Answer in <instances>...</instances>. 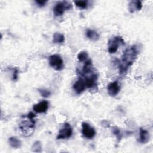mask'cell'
<instances>
[{
	"label": "cell",
	"mask_w": 153,
	"mask_h": 153,
	"mask_svg": "<svg viewBox=\"0 0 153 153\" xmlns=\"http://www.w3.org/2000/svg\"><path fill=\"white\" fill-rule=\"evenodd\" d=\"M48 108V102L47 100H43L37 104L34 105L33 109L36 113H43L47 111Z\"/></svg>",
	"instance_id": "obj_9"
},
{
	"label": "cell",
	"mask_w": 153,
	"mask_h": 153,
	"mask_svg": "<svg viewBox=\"0 0 153 153\" xmlns=\"http://www.w3.org/2000/svg\"><path fill=\"white\" fill-rule=\"evenodd\" d=\"M149 139V132L143 128H140L139 131V141L142 143H146Z\"/></svg>",
	"instance_id": "obj_12"
},
{
	"label": "cell",
	"mask_w": 153,
	"mask_h": 153,
	"mask_svg": "<svg viewBox=\"0 0 153 153\" xmlns=\"http://www.w3.org/2000/svg\"><path fill=\"white\" fill-rule=\"evenodd\" d=\"M97 79V75L96 74H93L90 77H87L84 79L86 87L88 88H92L96 82Z\"/></svg>",
	"instance_id": "obj_13"
},
{
	"label": "cell",
	"mask_w": 153,
	"mask_h": 153,
	"mask_svg": "<svg viewBox=\"0 0 153 153\" xmlns=\"http://www.w3.org/2000/svg\"><path fill=\"white\" fill-rule=\"evenodd\" d=\"M35 117V115L33 112H29L28 114V115H27V117H29L30 118H33Z\"/></svg>",
	"instance_id": "obj_25"
},
{
	"label": "cell",
	"mask_w": 153,
	"mask_h": 153,
	"mask_svg": "<svg viewBox=\"0 0 153 153\" xmlns=\"http://www.w3.org/2000/svg\"><path fill=\"white\" fill-rule=\"evenodd\" d=\"M39 92L41 94V95L42 97H47L50 95V91L48 90H45V89H39Z\"/></svg>",
	"instance_id": "obj_22"
},
{
	"label": "cell",
	"mask_w": 153,
	"mask_h": 153,
	"mask_svg": "<svg viewBox=\"0 0 153 153\" xmlns=\"http://www.w3.org/2000/svg\"><path fill=\"white\" fill-rule=\"evenodd\" d=\"M75 4L81 8H86L87 7V1H74Z\"/></svg>",
	"instance_id": "obj_20"
},
{
	"label": "cell",
	"mask_w": 153,
	"mask_h": 153,
	"mask_svg": "<svg viewBox=\"0 0 153 153\" xmlns=\"http://www.w3.org/2000/svg\"><path fill=\"white\" fill-rule=\"evenodd\" d=\"M112 133L114 135L116 136V137H117V139L118 140H120L122 137V134L121 133V131L120 130V129L117 127H114L112 128Z\"/></svg>",
	"instance_id": "obj_21"
},
{
	"label": "cell",
	"mask_w": 153,
	"mask_h": 153,
	"mask_svg": "<svg viewBox=\"0 0 153 153\" xmlns=\"http://www.w3.org/2000/svg\"><path fill=\"white\" fill-rule=\"evenodd\" d=\"M32 151L33 152H41V144L40 142L36 141L35 142L32 146Z\"/></svg>",
	"instance_id": "obj_18"
},
{
	"label": "cell",
	"mask_w": 153,
	"mask_h": 153,
	"mask_svg": "<svg viewBox=\"0 0 153 153\" xmlns=\"http://www.w3.org/2000/svg\"><path fill=\"white\" fill-rule=\"evenodd\" d=\"M50 65L56 71H60L63 68V60L59 54L51 55L48 58Z\"/></svg>",
	"instance_id": "obj_3"
},
{
	"label": "cell",
	"mask_w": 153,
	"mask_h": 153,
	"mask_svg": "<svg viewBox=\"0 0 153 153\" xmlns=\"http://www.w3.org/2000/svg\"><path fill=\"white\" fill-rule=\"evenodd\" d=\"M47 2V1H41V0L35 1V2H36V3L38 4V6H39V7L44 6Z\"/></svg>",
	"instance_id": "obj_23"
},
{
	"label": "cell",
	"mask_w": 153,
	"mask_h": 153,
	"mask_svg": "<svg viewBox=\"0 0 153 153\" xmlns=\"http://www.w3.org/2000/svg\"><path fill=\"white\" fill-rule=\"evenodd\" d=\"M87 57H88V53L86 51H81L77 56V58L80 62H83L86 60Z\"/></svg>",
	"instance_id": "obj_19"
},
{
	"label": "cell",
	"mask_w": 153,
	"mask_h": 153,
	"mask_svg": "<svg viewBox=\"0 0 153 153\" xmlns=\"http://www.w3.org/2000/svg\"><path fill=\"white\" fill-rule=\"evenodd\" d=\"M35 127V121L33 118L27 117V119L23 120L19 124V128L21 130L23 134L25 136H28L32 134Z\"/></svg>",
	"instance_id": "obj_2"
},
{
	"label": "cell",
	"mask_w": 153,
	"mask_h": 153,
	"mask_svg": "<svg viewBox=\"0 0 153 153\" xmlns=\"http://www.w3.org/2000/svg\"><path fill=\"white\" fill-rule=\"evenodd\" d=\"M17 76H18V70L17 69H15L14 71V73H13V79L14 80H16L17 78Z\"/></svg>",
	"instance_id": "obj_24"
},
{
	"label": "cell",
	"mask_w": 153,
	"mask_h": 153,
	"mask_svg": "<svg viewBox=\"0 0 153 153\" xmlns=\"http://www.w3.org/2000/svg\"><path fill=\"white\" fill-rule=\"evenodd\" d=\"M142 7V4L140 1H133L128 4V9L131 13L135 11H139Z\"/></svg>",
	"instance_id": "obj_11"
},
{
	"label": "cell",
	"mask_w": 153,
	"mask_h": 153,
	"mask_svg": "<svg viewBox=\"0 0 153 153\" xmlns=\"http://www.w3.org/2000/svg\"><path fill=\"white\" fill-rule=\"evenodd\" d=\"M124 44V39L120 36H115L111 39L108 42V52L111 54L117 52L120 44Z\"/></svg>",
	"instance_id": "obj_5"
},
{
	"label": "cell",
	"mask_w": 153,
	"mask_h": 153,
	"mask_svg": "<svg viewBox=\"0 0 153 153\" xmlns=\"http://www.w3.org/2000/svg\"><path fill=\"white\" fill-rule=\"evenodd\" d=\"M82 133L83 135L88 139H92L96 134V131L94 128L91 127L90 124L86 122L82 123Z\"/></svg>",
	"instance_id": "obj_7"
},
{
	"label": "cell",
	"mask_w": 153,
	"mask_h": 153,
	"mask_svg": "<svg viewBox=\"0 0 153 153\" xmlns=\"http://www.w3.org/2000/svg\"><path fill=\"white\" fill-rule=\"evenodd\" d=\"M92 68H93V65H92L91 60L89 59L85 62V64L82 68V72L84 74H88L91 71Z\"/></svg>",
	"instance_id": "obj_17"
},
{
	"label": "cell",
	"mask_w": 153,
	"mask_h": 153,
	"mask_svg": "<svg viewBox=\"0 0 153 153\" xmlns=\"http://www.w3.org/2000/svg\"><path fill=\"white\" fill-rule=\"evenodd\" d=\"M107 90L109 96H115L120 90V86L119 85L118 81H115L109 83L107 87Z\"/></svg>",
	"instance_id": "obj_8"
},
{
	"label": "cell",
	"mask_w": 153,
	"mask_h": 153,
	"mask_svg": "<svg viewBox=\"0 0 153 153\" xmlns=\"http://www.w3.org/2000/svg\"><path fill=\"white\" fill-rule=\"evenodd\" d=\"M138 53L137 47L135 45L126 50L121 57V61L119 66V72L121 75L127 72L128 68L134 63Z\"/></svg>",
	"instance_id": "obj_1"
},
{
	"label": "cell",
	"mask_w": 153,
	"mask_h": 153,
	"mask_svg": "<svg viewBox=\"0 0 153 153\" xmlns=\"http://www.w3.org/2000/svg\"><path fill=\"white\" fill-rule=\"evenodd\" d=\"M72 134V128L68 123H66L62 128L59 131V134L57 136V139H68L71 136Z\"/></svg>",
	"instance_id": "obj_6"
},
{
	"label": "cell",
	"mask_w": 153,
	"mask_h": 153,
	"mask_svg": "<svg viewBox=\"0 0 153 153\" xmlns=\"http://www.w3.org/2000/svg\"><path fill=\"white\" fill-rule=\"evenodd\" d=\"M73 88L78 94H81L86 88V85L83 79H79L73 85Z\"/></svg>",
	"instance_id": "obj_10"
},
{
	"label": "cell",
	"mask_w": 153,
	"mask_h": 153,
	"mask_svg": "<svg viewBox=\"0 0 153 153\" xmlns=\"http://www.w3.org/2000/svg\"><path fill=\"white\" fill-rule=\"evenodd\" d=\"M65 41V36L63 34L59 32L54 33L53 35V42L55 44H60L63 42Z\"/></svg>",
	"instance_id": "obj_16"
},
{
	"label": "cell",
	"mask_w": 153,
	"mask_h": 153,
	"mask_svg": "<svg viewBox=\"0 0 153 153\" xmlns=\"http://www.w3.org/2000/svg\"><path fill=\"white\" fill-rule=\"evenodd\" d=\"M86 36L88 38L92 41H97L99 38V34L94 30L91 29H87L86 32Z\"/></svg>",
	"instance_id": "obj_14"
},
{
	"label": "cell",
	"mask_w": 153,
	"mask_h": 153,
	"mask_svg": "<svg viewBox=\"0 0 153 153\" xmlns=\"http://www.w3.org/2000/svg\"><path fill=\"white\" fill-rule=\"evenodd\" d=\"M10 146L14 148H19L21 146V142L16 137H11L8 139Z\"/></svg>",
	"instance_id": "obj_15"
},
{
	"label": "cell",
	"mask_w": 153,
	"mask_h": 153,
	"mask_svg": "<svg viewBox=\"0 0 153 153\" xmlns=\"http://www.w3.org/2000/svg\"><path fill=\"white\" fill-rule=\"evenodd\" d=\"M72 8V4L68 1L59 2L54 6L53 8L54 14L56 16H60L63 14L65 11Z\"/></svg>",
	"instance_id": "obj_4"
}]
</instances>
